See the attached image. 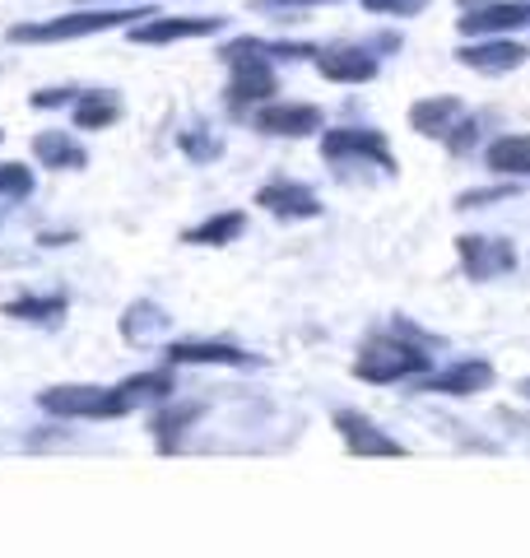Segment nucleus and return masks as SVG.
I'll return each instance as SVG.
<instances>
[{
    "instance_id": "f257e3e1",
    "label": "nucleus",
    "mask_w": 530,
    "mask_h": 558,
    "mask_svg": "<svg viewBox=\"0 0 530 558\" xmlns=\"http://www.w3.org/2000/svg\"><path fill=\"white\" fill-rule=\"evenodd\" d=\"M437 340L423 336L414 322L396 317L386 330L368 336L359 344V359H353V377L368 381V387H396V381H419L423 373H433V349Z\"/></svg>"
},
{
    "instance_id": "f03ea898",
    "label": "nucleus",
    "mask_w": 530,
    "mask_h": 558,
    "mask_svg": "<svg viewBox=\"0 0 530 558\" xmlns=\"http://www.w3.org/2000/svg\"><path fill=\"white\" fill-rule=\"evenodd\" d=\"M149 5H88V10H70L57 20H38V24H20L10 28V43H75V38H94L108 28H127L135 20H149Z\"/></svg>"
},
{
    "instance_id": "7ed1b4c3",
    "label": "nucleus",
    "mask_w": 530,
    "mask_h": 558,
    "mask_svg": "<svg viewBox=\"0 0 530 558\" xmlns=\"http://www.w3.org/2000/svg\"><path fill=\"white\" fill-rule=\"evenodd\" d=\"M322 159L326 163H363V168H382L386 178L396 172V154L386 145V135L373 126H335L322 131Z\"/></svg>"
},
{
    "instance_id": "20e7f679",
    "label": "nucleus",
    "mask_w": 530,
    "mask_h": 558,
    "mask_svg": "<svg viewBox=\"0 0 530 558\" xmlns=\"http://www.w3.org/2000/svg\"><path fill=\"white\" fill-rule=\"evenodd\" d=\"M493 381H498V373H493V363H489V359H451V363H442V368L423 373L419 381H410V391H414V396L470 400V396L493 391Z\"/></svg>"
},
{
    "instance_id": "39448f33",
    "label": "nucleus",
    "mask_w": 530,
    "mask_h": 558,
    "mask_svg": "<svg viewBox=\"0 0 530 558\" xmlns=\"http://www.w3.org/2000/svg\"><path fill=\"white\" fill-rule=\"evenodd\" d=\"M456 260H461V275L474 279V284H493V279H503L521 266L511 238H498V233H461L456 238Z\"/></svg>"
},
{
    "instance_id": "423d86ee",
    "label": "nucleus",
    "mask_w": 530,
    "mask_h": 558,
    "mask_svg": "<svg viewBox=\"0 0 530 558\" xmlns=\"http://www.w3.org/2000/svg\"><path fill=\"white\" fill-rule=\"evenodd\" d=\"M38 405L57 418H121L131 405L117 387H51L38 396Z\"/></svg>"
},
{
    "instance_id": "0eeeda50",
    "label": "nucleus",
    "mask_w": 530,
    "mask_h": 558,
    "mask_svg": "<svg viewBox=\"0 0 530 558\" xmlns=\"http://www.w3.org/2000/svg\"><path fill=\"white\" fill-rule=\"evenodd\" d=\"M335 433L349 457H363V461H400L405 457V442L392 438L377 418H368L363 410H335Z\"/></svg>"
},
{
    "instance_id": "6e6552de",
    "label": "nucleus",
    "mask_w": 530,
    "mask_h": 558,
    "mask_svg": "<svg viewBox=\"0 0 530 558\" xmlns=\"http://www.w3.org/2000/svg\"><path fill=\"white\" fill-rule=\"evenodd\" d=\"M215 33H224L219 14H149V20L131 24V43L168 47V43H186V38H215Z\"/></svg>"
},
{
    "instance_id": "1a4fd4ad",
    "label": "nucleus",
    "mask_w": 530,
    "mask_h": 558,
    "mask_svg": "<svg viewBox=\"0 0 530 558\" xmlns=\"http://www.w3.org/2000/svg\"><path fill=\"white\" fill-rule=\"evenodd\" d=\"M164 359L172 368H186V363H215V368H265V359L252 349L224 344V340H177L164 349Z\"/></svg>"
},
{
    "instance_id": "9d476101",
    "label": "nucleus",
    "mask_w": 530,
    "mask_h": 558,
    "mask_svg": "<svg viewBox=\"0 0 530 558\" xmlns=\"http://www.w3.org/2000/svg\"><path fill=\"white\" fill-rule=\"evenodd\" d=\"M252 126H256L261 135L303 140V135H312V131H322L326 117H322V108H312V102H279V98H270V102H261V108H256Z\"/></svg>"
},
{
    "instance_id": "9b49d317",
    "label": "nucleus",
    "mask_w": 530,
    "mask_h": 558,
    "mask_svg": "<svg viewBox=\"0 0 530 558\" xmlns=\"http://www.w3.org/2000/svg\"><path fill=\"white\" fill-rule=\"evenodd\" d=\"M530 28V0H489V5L466 10V38H507V33Z\"/></svg>"
},
{
    "instance_id": "f8f14e48",
    "label": "nucleus",
    "mask_w": 530,
    "mask_h": 558,
    "mask_svg": "<svg viewBox=\"0 0 530 558\" xmlns=\"http://www.w3.org/2000/svg\"><path fill=\"white\" fill-rule=\"evenodd\" d=\"M256 205L265 209V215H275V219H316L322 215V196H316L312 186H303V182H289V178L265 182L256 191Z\"/></svg>"
},
{
    "instance_id": "ddd939ff",
    "label": "nucleus",
    "mask_w": 530,
    "mask_h": 558,
    "mask_svg": "<svg viewBox=\"0 0 530 558\" xmlns=\"http://www.w3.org/2000/svg\"><path fill=\"white\" fill-rule=\"evenodd\" d=\"M526 57L530 51L521 43H511V38H474V43H466L461 51H456V61H461L466 70H480V75H507V70H517Z\"/></svg>"
},
{
    "instance_id": "4468645a",
    "label": "nucleus",
    "mask_w": 530,
    "mask_h": 558,
    "mask_svg": "<svg viewBox=\"0 0 530 558\" xmlns=\"http://www.w3.org/2000/svg\"><path fill=\"white\" fill-rule=\"evenodd\" d=\"M316 70L330 84H368L377 80V57L368 47H330V51H316Z\"/></svg>"
},
{
    "instance_id": "2eb2a0df",
    "label": "nucleus",
    "mask_w": 530,
    "mask_h": 558,
    "mask_svg": "<svg viewBox=\"0 0 530 558\" xmlns=\"http://www.w3.org/2000/svg\"><path fill=\"white\" fill-rule=\"evenodd\" d=\"M461 98H451V94H437V98H419L414 108H410V126L419 135H429V140H447L456 126H461Z\"/></svg>"
},
{
    "instance_id": "dca6fc26",
    "label": "nucleus",
    "mask_w": 530,
    "mask_h": 558,
    "mask_svg": "<svg viewBox=\"0 0 530 558\" xmlns=\"http://www.w3.org/2000/svg\"><path fill=\"white\" fill-rule=\"evenodd\" d=\"M70 117H75V131H108L121 121V98L112 89H80Z\"/></svg>"
},
{
    "instance_id": "f3484780",
    "label": "nucleus",
    "mask_w": 530,
    "mask_h": 558,
    "mask_svg": "<svg viewBox=\"0 0 530 558\" xmlns=\"http://www.w3.org/2000/svg\"><path fill=\"white\" fill-rule=\"evenodd\" d=\"M484 168L498 178H530V135H498L484 149Z\"/></svg>"
},
{
    "instance_id": "a211bd4d",
    "label": "nucleus",
    "mask_w": 530,
    "mask_h": 558,
    "mask_svg": "<svg viewBox=\"0 0 530 558\" xmlns=\"http://www.w3.org/2000/svg\"><path fill=\"white\" fill-rule=\"evenodd\" d=\"M242 233H246V215L242 209H224V215H209L196 229H186L182 242H191V247H224V242H238Z\"/></svg>"
},
{
    "instance_id": "6ab92c4d",
    "label": "nucleus",
    "mask_w": 530,
    "mask_h": 558,
    "mask_svg": "<svg viewBox=\"0 0 530 558\" xmlns=\"http://www.w3.org/2000/svg\"><path fill=\"white\" fill-rule=\"evenodd\" d=\"M33 154L47 163V168H65V172H75L88 163V154L75 135H65V131H43L38 140H33Z\"/></svg>"
},
{
    "instance_id": "aec40b11",
    "label": "nucleus",
    "mask_w": 530,
    "mask_h": 558,
    "mask_svg": "<svg viewBox=\"0 0 530 558\" xmlns=\"http://www.w3.org/2000/svg\"><path fill=\"white\" fill-rule=\"evenodd\" d=\"M201 414H205V405H201V400H182V405H168V410H158V414H154V442L164 447V451H177V442H182L186 424H196Z\"/></svg>"
},
{
    "instance_id": "412c9836",
    "label": "nucleus",
    "mask_w": 530,
    "mask_h": 558,
    "mask_svg": "<svg viewBox=\"0 0 530 558\" xmlns=\"http://www.w3.org/2000/svg\"><path fill=\"white\" fill-rule=\"evenodd\" d=\"M121 400H127L131 410H140V405H158V400H168L172 391H177V381H172V373H140V377H127L121 381Z\"/></svg>"
},
{
    "instance_id": "4be33fe9",
    "label": "nucleus",
    "mask_w": 530,
    "mask_h": 558,
    "mask_svg": "<svg viewBox=\"0 0 530 558\" xmlns=\"http://www.w3.org/2000/svg\"><path fill=\"white\" fill-rule=\"evenodd\" d=\"M0 312H5V317H20V322H61L65 299H14Z\"/></svg>"
},
{
    "instance_id": "5701e85b",
    "label": "nucleus",
    "mask_w": 530,
    "mask_h": 558,
    "mask_svg": "<svg viewBox=\"0 0 530 558\" xmlns=\"http://www.w3.org/2000/svg\"><path fill=\"white\" fill-rule=\"evenodd\" d=\"M168 326V312L164 307H154V303H135L127 317H121V330H127V340H145L149 330H164Z\"/></svg>"
},
{
    "instance_id": "b1692460",
    "label": "nucleus",
    "mask_w": 530,
    "mask_h": 558,
    "mask_svg": "<svg viewBox=\"0 0 530 558\" xmlns=\"http://www.w3.org/2000/svg\"><path fill=\"white\" fill-rule=\"evenodd\" d=\"M182 154H186L191 163H215L219 154H224V140L209 135V131H186L182 135Z\"/></svg>"
},
{
    "instance_id": "393cba45",
    "label": "nucleus",
    "mask_w": 530,
    "mask_h": 558,
    "mask_svg": "<svg viewBox=\"0 0 530 558\" xmlns=\"http://www.w3.org/2000/svg\"><path fill=\"white\" fill-rule=\"evenodd\" d=\"M0 196H10V201L33 196V172L24 163H0Z\"/></svg>"
},
{
    "instance_id": "a878e982",
    "label": "nucleus",
    "mask_w": 530,
    "mask_h": 558,
    "mask_svg": "<svg viewBox=\"0 0 530 558\" xmlns=\"http://www.w3.org/2000/svg\"><path fill=\"white\" fill-rule=\"evenodd\" d=\"M517 196V182H503V186H480V191H466V196H456V209H484L493 201H511Z\"/></svg>"
},
{
    "instance_id": "bb28decb",
    "label": "nucleus",
    "mask_w": 530,
    "mask_h": 558,
    "mask_svg": "<svg viewBox=\"0 0 530 558\" xmlns=\"http://www.w3.org/2000/svg\"><path fill=\"white\" fill-rule=\"evenodd\" d=\"M373 14H400V20H410V14H419L429 0H363Z\"/></svg>"
},
{
    "instance_id": "cd10ccee",
    "label": "nucleus",
    "mask_w": 530,
    "mask_h": 558,
    "mask_svg": "<svg viewBox=\"0 0 530 558\" xmlns=\"http://www.w3.org/2000/svg\"><path fill=\"white\" fill-rule=\"evenodd\" d=\"M75 98H80V89L61 84V89H38V94H33V108L47 112V108H65V102H75Z\"/></svg>"
},
{
    "instance_id": "c85d7f7f",
    "label": "nucleus",
    "mask_w": 530,
    "mask_h": 558,
    "mask_svg": "<svg viewBox=\"0 0 530 558\" xmlns=\"http://www.w3.org/2000/svg\"><path fill=\"white\" fill-rule=\"evenodd\" d=\"M303 5H335V0H256V10H303Z\"/></svg>"
},
{
    "instance_id": "c756f323",
    "label": "nucleus",
    "mask_w": 530,
    "mask_h": 558,
    "mask_svg": "<svg viewBox=\"0 0 530 558\" xmlns=\"http://www.w3.org/2000/svg\"><path fill=\"white\" fill-rule=\"evenodd\" d=\"M521 396H526V400H530V377H526V381H521Z\"/></svg>"
},
{
    "instance_id": "7c9ffc66",
    "label": "nucleus",
    "mask_w": 530,
    "mask_h": 558,
    "mask_svg": "<svg viewBox=\"0 0 530 558\" xmlns=\"http://www.w3.org/2000/svg\"><path fill=\"white\" fill-rule=\"evenodd\" d=\"M0 140H5V131H0Z\"/></svg>"
}]
</instances>
